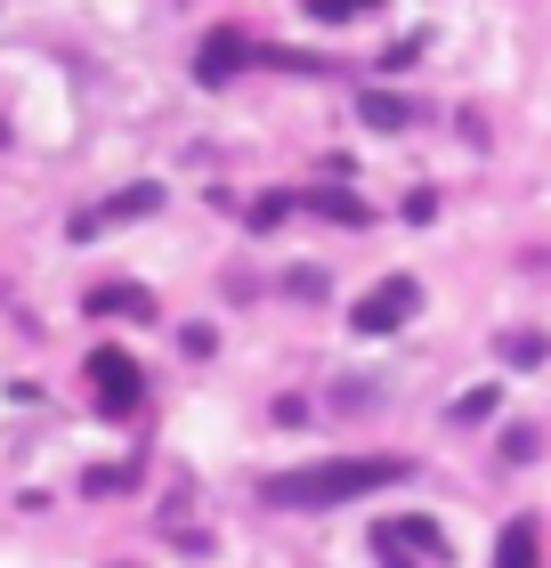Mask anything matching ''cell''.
<instances>
[{
  "label": "cell",
  "instance_id": "1",
  "mask_svg": "<svg viewBox=\"0 0 551 568\" xmlns=\"http://www.w3.org/2000/svg\"><path fill=\"white\" fill-rule=\"evenodd\" d=\"M406 463L398 455H333V463H308V471H276L259 496L276 511H333V504H357L374 487H398Z\"/></svg>",
  "mask_w": 551,
  "mask_h": 568
},
{
  "label": "cell",
  "instance_id": "2",
  "mask_svg": "<svg viewBox=\"0 0 551 568\" xmlns=\"http://www.w3.org/2000/svg\"><path fill=\"white\" fill-rule=\"evenodd\" d=\"M414 308H422V284H414V276H381L374 293L357 301V333H398Z\"/></svg>",
  "mask_w": 551,
  "mask_h": 568
},
{
  "label": "cell",
  "instance_id": "3",
  "mask_svg": "<svg viewBox=\"0 0 551 568\" xmlns=\"http://www.w3.org/2000/svg\"><path fill=\"white\" fill-rule=\"evenodd\" d=\"M90 382H98V406H106V415H130V406L146 398L139 357H122V349H98V357H90Z\"/></svg>",
  "mask_w": 551,
  "mask_h": 568
},
{
  "label": "cell",
  "instance_id": "4",
  "mask_svg": "<svg viewBox=\"0 0 551 568\" xmlns=\"http://www.w3.org/2000/svg\"><path fill=\"white\" fill-rule=\"evenodd\" d=\"M154 203H163V187H130L114 203H98V212H82V220H73V236H106V227H122V220H146Z\"/></svg>",
  "mask_w": 551,
  "mask_h": 568
},
{
  "label": "cell",
  "instance_id": "5",
  "mask_svg": "<svg viewBox=\"0 0 551 568\" xmlns=\"http://www.w3.org/2000/svg\"><path fill=\"white\" fill-rule=\"evenodd\" d=\"M374 545L398 560V552H430V560H446V536L430 528V520H389V528H374Z\"/></svg>",
  "mask_w": 551,
  "mask_h": 568
},
{
  "label": "cell",
  "instance_id": "6",
  "mask_svg": "<svg viewBox=\"0 0 551 568\" xmlns=\"http://www.w3.org/2000/svg\"><path fill=\"white\" fill-rule=\"evenodd\" d=\"M252 58H259V49H252L244 33H212V41H203V65H195V73H203V82H227V73L252 65Z\"/></svg>",
  "mask_w": 551,
  "mask_h": 568
},
{
  "label": "cell",
  "instance_id": "7",
  "mask_svg": "<svg viewBox=\"0 0 551 568\" xmlns=\"http://www.w3.org/2000/svg\"><path fill=\"white\" fill-rule=\"evenodd\" d=\"M535 552H543L535 520H511V528H503V545H494V568H535Z\"/></svg>",
  "mask_w": 551,
  "mask_h": 568
},
{
  "label": "cell",
  "instance_id": "8",
  "mask_svg": "<svg viewBox=\"0 0 551 568\" xmlns=\"http://www.w3.org/2000/svg\"><path fill=\"white\" fill-rule=\"evenodd\" d=\"M90 308H98V317H146V308H154V301L139 293V284H106V293H98Z\"/></svg>",
  "mask_w": 551,
  "mask_h": 568
},
{
  "label": "cell",
  "instance_id": "9",
  "mask_svg": "<svg viewBox=\"0 0 551 568\" xmlns=\"http://www.w3.org/2000/svg\"><path fill=\"white\" fill-rule=\"evenodd\" d=\"M365 122H374V131H406V122H414V106H406V98H381V90H365Z\"/></svg>",
  "mask_w": 551,
  "mask_h": 568
},
{
  "label": "cell",
  "instance_id": "10",
  "mask_svg": "<svg viewBox=\"0 0 551 568\" xmlns=\"http://www.w3.org/2000/svg\"><path fill=\"white\" fill-rule=\"evenodd\" d=\"M300 203H317V212H325V220H349V227L365 220V203H357V195H340V187H308Z\"/></svg>",
  "mask_w": 551,
  "mask_h": 568
},
{
  "label": "cell",
  "instance_id": "11",
  "mask_svg": "<svg viewBox=\"0 0 551 568\" xmlns=\"http://www.w3.org/2000/svg\"><path fill=\"white\" fill-rule=\"evenodd\" d=\"M381 0H308V17H325V24H349V17H374Z\"/></svg>",
  "mask_w": 551,
  "mask_h": 568
}]
</instances>
